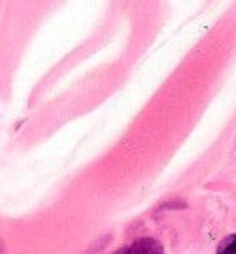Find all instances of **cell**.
<instances>
[{
  "instance_id": "obj_2",
  "label": "cell",
  "mask_w": 236,
  "mask_h": 254,
  "mask_svg": "<svg viewBox=\"0 0 236 254\" xmlns=\"http://www.w3.org/2000/svg\"><path fill=\"white\" fill-rule=\"evenodd\" d=\"M217 254H236V233H231L221 240L217 246Z\"/></svg>"
},
{
  "instance_id": "obj_1",
  "label": "cell",
  "mask_w": 236,
  "mask_h": 254,
  "mask_svg": "<svg viewBox=\"0 0 236 254\" xmlns=\"http://www.w3.org/2000/svg\"><path fill=\"white\" fill-rule=\"evenodd\" d=\"M127 254H163V246L155 239H144L136 240L132 246L127 247Z\"/></svg>"
},
{
  "instance_id": "obj_4",
  "label": "cell",
  "mask_w": 236,
  "mask_h": 254,
  "mask_svg": "<svg viewBox=\"0 0 236 254\" xmlns=\"http://www.w3.org/2000/svg\"><path fill=\"white\" fill-rule=\"evenodd\" d=\"M0 254H2V242H0Z\"/></svg>"
},
{
  "instance_id": "obj_3",
  "label": "cell",
  "mask_w": 236,
  "mask_h": 254,
  "mask_svg": "<svg viewBox=\"0 0 236 254\" xmlns=\"http://www.w3.org/2000/svg\"><path fill=\"white\" fill-rule=\"evenodd\" d=\"M113 254H127V247H122V249H118V251H115Z\"/></svg>"
}]
</instances>
